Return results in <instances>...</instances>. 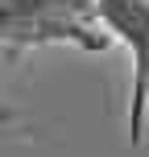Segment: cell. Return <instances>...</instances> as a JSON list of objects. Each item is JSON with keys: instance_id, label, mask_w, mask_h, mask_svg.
Segmentation results:
<instances>
[{"instance_id": "cell-1", "label": "cell", "mask_w": 149, "mask_h": 157, "mask_svg": "<svg viewBox=\"0 0 149 157\" xmlns=\"http://www.w3.org/2000/svg\"><path fill=\"white\" fill-rule=\"evenodd\" d=\"M104 29L128 50L133 87H128V141H141V124L149 116V0H100L95 4Z\"/></svg>"}]
</instances>
